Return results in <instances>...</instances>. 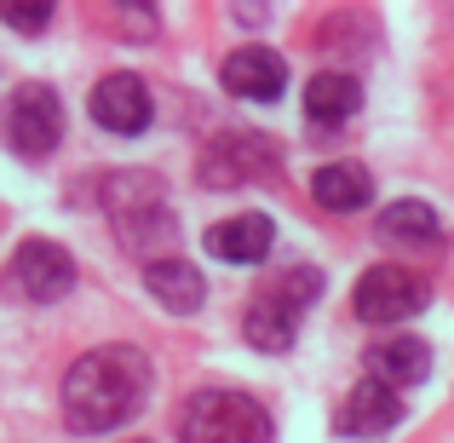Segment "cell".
Returning a JSON list of instances; mask_svg holds the SVG:
<instances>
[{"mask_svg":"<svg viewBox=\"0 0 454 443\" xmlns=\"http://www.w3.org/2000/svg\"><path fill=\"white\" fill-rule=\"evenodd\" d=\"M150 357L138 345H98V352L75 357L64 375V421L69 432L92 438V432H115L127 426L150 398Z\"/></svg>","mask_w":454,"mask_h":443,"instance_id":"cell-1","label":"cell"},{"mask_svg":"<svg viewBox=\"0 0 454 443\" xmlns=\"http://www.w3.org/2000/svg\"><path fill=\"white\" fill-rule=\"evenodd\" d=\"M104 213L115 219L127 248H155V242H173L178 236V219L167 208V190L155 173H110L98 190Z\"/></svg>","mask_w":454,"mask_h":443,"instance_id":"cell-2","label":"cell"},{"mask_svg":"<svg viewBox=\"0 0 454 443\" xmlns=\"http://www.w3.org/2000/svg\"><path fill=\"white\" fill-rule=\"evenodd\" d=\"M178 443H270V415L247 392L207 386L178 409Z\"/></svg>","mask_w":454,"mask_h":443,"instance_id":"cell-3","label":"cell"},{"mask_svg":"<svg viewBox=\"0 0 454 443\" xmlns=\"http://www.w3.org/2000/svg\"><path fill=\"white\" fill-rule=\"evenodd\" d=\"M0 138H6L23 162L52 155L64 145V104H58V92L41 87V81H23V87L12 92L6 115H0Z\"/></svg>","mask_w":454,"mask_h":443,"instance_id":"cell-4","label":"cell"},{"mask_svg":"<svg viewBox=\"0 0 454 443\" xmlns=\"http://www.w3.org/2000/svg\"><path fill=\"white\" fill-rule=\"evenodd\" d=\"M265 178H282V150L265 133H219L201 150V185L207 190L265 185Z\"/></svg>","mask_w":454,"mask_h":443,"instance_id":"cell-5","label":"cell"},{"mask_svg":"<svg viewBox=\"0 0 454 443\" xmlns=\"http://www.w3.org/2000/svg\"><path fill=\"white\" fill-rule=\"evenodd\" d=\"M6 289L29 305H52L75 289V259H69V248L46 242V236H29V242H18V254L6 265Z\"/></svg>","mask_w":454,"mask_h":443,"instance_id":"cell-6","label":"cell"},{"mask_svg":"<svg viewBox=\"0 0 454 443\" xmlns=\"http://www.w3.org/2000/svg\"><path fill=\"white\" fill-rule=\"evenodd\" d=\"M426 299H432L426 277L403 265H368L351 289V311L363 322H409L414 311H426Z\"/></svg>","mask_w":454,"mask_h":443,"instance_id":"cell-7","label":"cell"},{"mask_svg":"<svg viewBox=\"0 0 454 443\" xmlns=\"http://www.w3.org/2000/svg\"><path fill=\"white\" fill-rule=\"evenodd\" d=\"M87 110H92V122H98L104 133H115V138H133V133H145V127H150L155 104H150V87H145V75H133V69H115V75H104L98 87H92Z\"/></svg>","mask_w":454,"mask_h":443,"instance_id":"cell-8","label":"cell"},{"mask_svg":"<svg viewBox=\"0 0 454 443\" xmlns=\"http://www.w3.org/2000/svg\"><path fill=\"white\" fill-rule=\"evenodd\" d=\"M219 81H224V92H236V99H247V104H270L288 87V64H282L270 46H236V52L224 58Z\"/></svg>","mask_w":454,"mask_h":443,"instance_id":"cell-9","label":"cell"},{"mask_svg":"<svg viewBox=\"0 0 454 443\" xmlns=\"http://www.w3.org/2000/svg\"><path fill=\"white\" fill-rule=\"evenodd\" d=\"M397 421H403V398L386 386V380L368 375V380H356V386L345 392L340 421H333V426H340L345 438H386Z\"/></svg>","mask_w":454,"mask_h":443,"instance_id":"cell-10","label":"cell"},{"mask_svg":"<svg viewBox=\"0 0 454 443\" xmlns=\"http://www.w3.org/2000/svg\"><path fill=\"white\" fill-rule=\"evenodd\" d=\"M277 242V225L270 213H236V219H219L207 231V254L224 259V265H259Z\"/></svg>","mask_w":454,"mask_h":443,"instance_id":"cell-11","label":"cell"},{"mask_svg":"<svg viewBox=\"0 0 454 443\" xmlns=\"http://www.w3.org/2000/svg\"><path fill=\"white\" fill-rule=\"evenodd\" d=\"M356 110H363V87H356V75H345V69H322V75H310V87H305V122L310 127H345Z\"/></svg>","mask_w":454,"mask_h":443,"instance_id":"cell-12","label":"cell"},{"mask_svg":"<svg viewBox=\"0 0 454 443\" xmlns=\"http://www.w3.org/2000/svg\"><path fill=\"white\" fill-rule=\"evenodd\" d=\"M145 289L161 299L173 317H190V311H201V299H207V282H201V271L190 265V259H145Z\"/></svg>","mask_w":454,"mask_h":443,"instance_id":"cell-13","label":"cell"},{"mask_svg":"<svg viewBox=\"0 0 454 443\" xmlns=\"http://www.w3.org/2000/svg\"><path fill=\"white\" fill-rule=\"evenodd\" d=\"M310 196H317V208L328 213H356L374 202V178H368L363 162H328L317 167V178H310Z\"/></svg>","mask_w":454,"mask_h":443,"instance_id":"cell-14","label":"cell"},{"mask_svg":"<svg viewBox=\"0 0 454 443\" xmlns=\"http://www.w3.org/2000/svg\"><path fill=\"white\" fill-rule=\"evenodd\" d=\"M294 334H300V311L294 305H282L277 294H254V305H247V317H242V340L254 345V352H288L294 345Z\"/></svg>","mask_w":454,"mask_h":443,"instance_id":"cell-15","label":"cell"},{"mask_svg":"<svg viewBox=\"0 0 454 443\" xmlns=\"http://www.w3.org/2000/svg\"><path fill=\"white\" fill-rule=\"evenodd\" d=\"M368 368H374V380H386L391 392H397V386H420V380L432 375V345L414 340V334H397V340L374 345Z\"/></svg>","mask_w":454,"mask_h":443,"instance_id":"cell-16","label":"cell"},{"mask_svg":"<svg viewBox=\"0 0 454 443\" xmlns=\"http://www.w3.org/2000/svg\"><path fill=\"white\" fill-rule=\"evenodd\" d=\"M380 236H391V242H426L432 248L437 236H443V225H437V213L426 208V202H391V208H380Z\"/></svg>","mask_w":454,"mask_h":443,"instance_id":"cell-17","label":"cell"},{"mask_svg":"<svg viewBox=\"0 0 454 443\" xmlns=\"http://www.w3.org/2000/svg\"><path fill=\"white\" fill-rule=\"evenodd\" d=\"M270 294H277V299H282V305H294V311H305V305H310V299H317V294H322V277H317V271H310V265H294V271H282V277H277V282H270Z\"/></svg>","mask_w":454,"mask_h":443,"instance_id":"cell-18","label":"cell"},{"mask_svg":"<svg viewBox=\"0 0 454 443\" xmlns=\"http://www.w3.org/2000/svg\"><path fill=\"white\" fill-rule=\"evenodd\" d=\"M0 18H6L12 29L35 35V29H46V23H52V0H0Z\"/></svg>","mask_w":454,"mask_h":443,"instance_id":"cell-19","label":"cell"},{"mask_svg":"<svg viewBox=\"0 0 454 443\" xmlns=\"http://www.w3.org/2000/svg\"><path fill=\"white\" fill-rule=\"evenodd\" d=\"M133 443H150V438H133Z\"/></svg>","mask_w":454,"mask_h":443,"instance_id":"cell-20","label":"cell"}]
</instances>
